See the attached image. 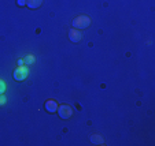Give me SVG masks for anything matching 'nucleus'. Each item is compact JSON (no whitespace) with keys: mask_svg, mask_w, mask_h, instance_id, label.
<instances>
[{"mask_svg":"<svg viewBox=\"0 0 155 146\" xmlns=\"http://www.w3.org/2000/svg\"><path fill=\"white\" fill-rule=\"evenodd\" d=\"M71 25H73V27L77 30L87 29V27L91 25V18L87 17V15H78V17H76L73 19Z\"/></svg>","mask_w":155,"mask_h":146,"instance_id":"1","label":"nucleus"},{"mask_svg":"<svg viewBox=\"0 0 155 146\" xmlns=\"http://www.w3.org/2000/svg\"><path fill=\"white\" fill-rule=\"evenodd\" d=\"M28 75H29V70H28V67H25V66H21V67L18 66V67L14 70V73H12L14 79L18 82L25 81V79L28 78Z\"/></svg>","mask_w":155,"mask_h":146,"instance_id":"2","label":"nucleus"},{"mask_svg":"<svg viewBox=\"0 0 155 146\" xmlns=\"http://www.w3.org/2000/svg\"><path fill=\"white\" fill-rule=\"evenodd\" d=\"M58 115L61 119H64V120H68L70 119L71 116H73V108H71L70 105H68V104H62V105L58 107Z\"/></svg>","mask_w":155,"mask_h":146,"instance_id":"3","label":"nucleus"},{"mask_svg":"<svg viewBox=\"0 0 155 146\" xmlns=\"http://www.w3.org/2000/svg\"><path fill=\"white\" fill-rule=\"evenodd\" d=\"M58 107H59V104L55 101V100H52V98L47 100V101H45V104H44L45 111L50 112V113H55V112L58 111Z\"/></svg>","mask_w":155,"mask_h":146,"instance_id":"4","label":"nucleus"},{"mask_svg":"<svg viewBox=\"0 0 155 146\" xmlns=\"http://www.w3.org/2000/svg\"><path fill=\"white\" fill-rule=\"evenodd\" d=\"M81 38H82V34L80 33V30L74 29V27L69 30V40H70L71 42H80Z\"/></svg>","mask_w":155,"mask_h":146,"instance_id":"5","label":"nucleus"},{"mask_svg":"<svg viewBox=\"0 0 155 146\" xmlns=\"http://www.w3.org/2000/svg\"><path fill=\"white\" fill-rule=\"evenodd\" d=\"M44 0H26V6L29 7L30 10H36L43 4Z\"/></svg>","mask_w":155,"mask_h":146,"instance_id":"6","label":"nucleus"},{"mask_svg":"<svg viewBox=\"0 0 155 146\" xmlns=\"http://www.w3.org/2000/svg\"><path fill=\"white\" fill-rule=\"evenodd\" d=\"M89 139H91V142L94 143V145H103V143H104L103 138L97 134H92L91 137H89Z\"/></svg>","mask_w":155,"mask_h":146,"instance_id":"7","label":"nucleus"},{"mask_svg":"<svg viewBox=\"0 0 155 146\" xmlns=\"http://www.w3.org/2000/svg\"><path fill=\"white\" fill-rule=\"evenodd\" d=\"M24 61L29 66V64H32V63H35V57H33V55H28L24 59Z\"/></svg>","mask_w":155,"mask_h":146,"instance_id":"8","label":"nucleus"},{"mask_svg":"<svg viewBox=\"0 0 155 146\" xmlns=\"http://www.w3.org/2000/svg\"><path fill=\"white\" fill-rule=\"evenodd\" d=\"M6 89H7L6 82H4L3 79H0V94H4V92H6Z\"/></svg>","mask_w":155,"mask_h":146,"instance_id":"9","label":"nucleus"},{"mask_svg":"<svg viewBox=\"0 0 155 146\" xmlns=\"http://www.w3.org/2000/svg\"><path fill=\"white\" fill-rule=\"evenodd\" d=\"M6 101H7L6 96H4V94H0V105H4V104H6Z\"/></svg>","mask_w":155,"mask_h":146,"instance_id":"10","label":"nucleus"},{"mask_svg":"<svg viewBox=\"0 0 155 146\" xmlns=\"http://www.w3.org/2000/svg\"><path fill=\"white\" fill-rule=\"evenodd\" d=\"M17 6H18V7L26 6V0H17Z\"/></svg>","mask_w":155,"mask_h":146,"instance_id":"11","label":"nucleus"},{"mask_svg":"<svg viewBox=\"0 0 155 146\" xmlns=\"http://www.w3.org/2000/svg\"><path fill=\"white\" fill-rule=\"evenodd\" d=\"M24 64H25L24 59H18V66H19V67H21V66H24Z\"/></svg>","mask_w":155,"mask_h":146,"instance_id":"12","label":"nucleus"}]
</instances>
